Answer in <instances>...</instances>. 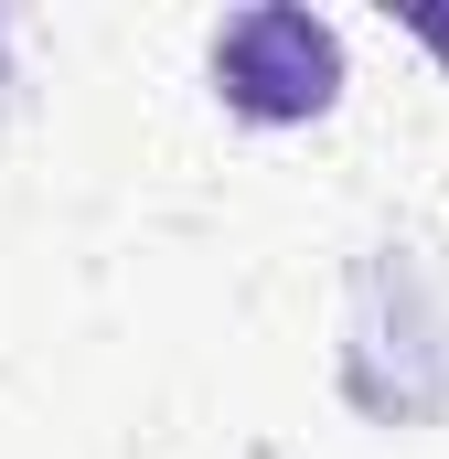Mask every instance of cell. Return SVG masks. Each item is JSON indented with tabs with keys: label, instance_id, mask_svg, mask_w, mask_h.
Masks as SVG:
<instances>
[{
	"label": "cell",
	"instance_id": "7a4b0ae2",
	"mask_svg": "<svg viewBox=\"0 0 449 459\" xmlns=\"http://www.w3.org/2000/svg\"><path fill=\"white\" fill-rule=\"evenodd\" d=\"M418 32H428V43H439V54H449V11H428V22H418Z\"/></svg>",
	"mask_w": 449,
	"mask_h": 459
},
{
	"label": "cell",
	"instance_id": "6da1fadb",
	"mask_svg": "<svg viewBox=\"0 0 449 459\" xmlns=\"http://www.w3.org/2000/svg\"><path fill=\"white\" fill-rule=\"evenodd\" d=\"M215 97L257 128H300L342 97V32L321 11H289V0H257L215 32Z\"/></svg>",
	"mask_w": 449,
	"mask_h": 459
}]
</instances>
